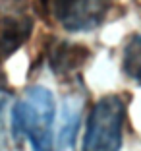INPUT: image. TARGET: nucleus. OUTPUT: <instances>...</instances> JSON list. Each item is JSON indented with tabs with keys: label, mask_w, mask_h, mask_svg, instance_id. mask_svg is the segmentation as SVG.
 Returning a JSON list of instances; mask_svg holds the SVG:
<instances>
[{
	"label": "nucleus",
	"mask_w": 141,
	"mask_h": 151,
	"mask_svg": "<svg viewBox=\"0 0 141 151\" xmlns=\"http://www.w3.org/2000/svg\"><path fill=\"white\" fill-rule=\"evenodd\" d=\"M91 58V50L77 43H56L49 52V66L56 78H68L83 68Z\"/></svg>",
	"instance_id": "nucleus-5"
},
{
	"label": "nucleus",
	"mask_w": 141,
	"mask_h": 151,
	"mask_svg": "<svg viewBox=\"0 0 141 151\" xmlns=\"http://www.w3.org/2000/svg\"><path fill=\"white\" fill-rule=\"evenodd\" d=\"M10 99V93L6 91L4 87H0V126H2V114H4V107Z\"/></svg>",
	"instance_id": "nucleus-8"
},
{
	"label": "nucleus",
	"mask_w": 141,
	"mask_h": 151,
	"mask_svg": "<svg viewBox=\"0 0 141 151\" xmlns=\"http://www.w3.org/2000/svg\"><path fill=\"white\" fill-rule=\"evenodd\" d=\"M126 122V101L122 95L101 97L87 118L83 151H120Z\"/></svg>",
	"instance_id": "nucleus-2"
},
{
	"label": "nucleus",
	"mask_w": 141,
	"mask_h": 151,
	"mask_svg": "<svg viewBox=\"0 0 141 151\" xmlns=\"http://www.w3.org/2000/svg\"><path fill=\"white\" fill-rule=\"evenodd\" d=\"M33 23L29 0H0V64L27 43Z\"/></svg>",
	"instance_id": "nucleus-4"
},
{
	"label": "nucleus",
	"mask_w": 141,
	"mask_h": 151,
	"mask_svg": "<svg viewBox=\"0 0 141 151\" xmlns=\"http://www.w3.org/2000/svg\"><path fill=\"white\" fill-rule=\"evenodd\" d=\"M54 99L47 87L35 85L25 91L12 111L14 138H27L33 151L52 149V124H54Z\"/></svg>",
	"instance_id": "nucleus-1"
},
{
	"label": "nucleus",
	"mask_w": 141,
	"mask_h": 151,
	"mask_svg": "<svg viewBox=\"0 0 141 151\" xmlns=\"http://www.w3.org/2000/svg\"><path fill=\"white\" fill-rule=\"evenodd\" d=\"M79 124V101L66 99L62 111V126L58 134V151H70L74 145V138Z\"/></svg>",
	"instance_id": "nucleus-6"
},
{
	"label": "nucleus",
	"mask_w": 141,
	"mask_h": 151,
	"mask_svg": "<svg viewBox=\"0 0 141 151\" xmlns=\"http://www.w3.org/2000/svg\"><path fill=\"white\" fill-rule=\"evenodd\" d=\"M122 70L130 80L141 85V35H132L124 49Z\"/></svg>",
	"instance_id": "nucleus-7"
},
{
	"label": "nucleus",
	"mask_w": 141,
	"mask_h": 151,
	"mask_svg": "<svg viewBox=\"0 0 141 151\" xmlns=\"http://www.w3.org/2000/svg\"><path fill=\"white\" fill-rule=\"evenodd\" d=\"M37 12L49 23L70 33L93 31L104 22L112 0H35Z\"/></svg>",
	"instance_id": "nucleus-3"
}]
</instances>
